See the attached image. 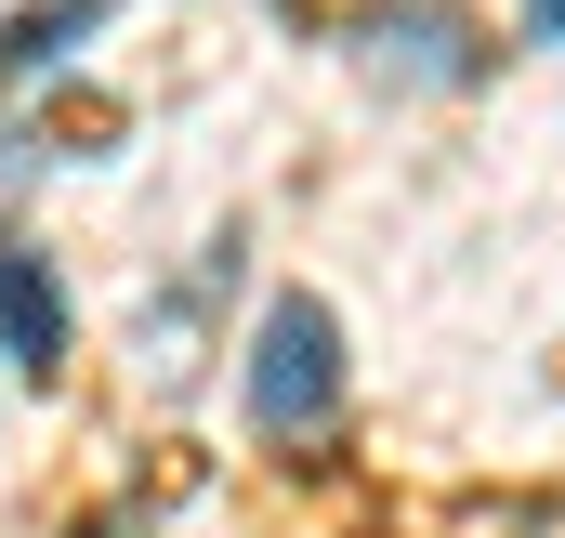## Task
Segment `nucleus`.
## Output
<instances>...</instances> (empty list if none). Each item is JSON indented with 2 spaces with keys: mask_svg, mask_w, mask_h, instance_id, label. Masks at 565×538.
I'll return each instance as SVG.
<instances>
[{
  "mask_svg": "<svg viewBox=\"0 0 565 538\" xmlns=\"http://www.w3.org/2000/svg\"><path fill=\"white\" fill-rule=\"evenodd\" d=\"M0 355H13V368H53V355H66V315H53L40 250H0Z\"/></svg>",
  "mask_w": 565,
  "mask_h": 538,
  "instance_id": "obj_2",
  "label": "nucleus"
},
{
  "mask_svg": "<svg viewBox=\"0 0 565 538\" xmlns=\"http://www.w3.org/2000/svg\"><path fill=\"white\" fill-rule=\"evenodd\" d=\"M106 26V0H40V13H13V40H0V79H26V66H53L66 40H93Z\"/></svg>",
  "mask_w": 565,
  "mask_h": 538,
  "instance_id": "obj_3",
  "label": "nucleus"
},
{
  "mask_svg": "<svg viewBox=\"0 0 565 538\" xmlns=\"http://www.w3.org/2000/svg\"><path fill=\"white\" fill-rule=\"evenodd\" d=\"M250 420L264 433H329L342 420V329H329L316 289L264 302V329H250Z\"/></svg>",
  "mask_w": 565,
  "mask_h": 538,
  "instance_id": "obj_1",
  "label": "nucleus"
},
{
  "mask_svg": "<svg viewBox=\"0 0 565 538\" xmlns=\"http://www.w3.org/2000/svg\"><path fill=\"white\" fill-rule=\"evenodd\" d=\"M526 26H540V40H553V53H565V0H526Z\"/></svg>",
  "mask_w": 565,
  "mask_h": 538,
  "instance_id": "obj_4",
  "label": "nucleus"
},
{
  "mask_svg": "<svg viewBox=\"0 0 565 538\" xmlns=\"http://www.w3.org/2000/svg\"><path fill=\"white\" fill-rule=\"evenodd\" d=\"M79 538H145V526H132V513H106V526H79Z\"/></svg>",
  "mask_w": 565,
  "mask_h": 538,
  "instance_id": "obj_5",
  "label": "nucleus"
}]
</instances>
